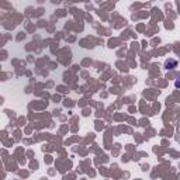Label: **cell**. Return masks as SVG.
Listing matches in <instances>:
<instances>
[{
	"label": "cell",
	"mask_w": 180,
	"mask_h": 180,
	"mask_svg": "<svg viewBox=\"0 0 180 180\" xmlns=\"http://www.w3.org/2000/svg\"><path fill=\"white\" fill-rule=\"evenodd\" d=\"M175 86H176L177 89H180V73H179V76H177V79L175 80Z\"/></svg>",
	"instance_id": "2"
},
{
	"label": "cell",
	"mask_w": 180,
	"mask_h": 180,
	"mask_svg": "<svg viewBox=\"0 0 180 180\" xmlns=\"http://www.w3.org/2000/svg\"><path fill=\"white\" fill-rule=\"evenodd\" d=\"M165 66L168 68V69H173L175 66H177V62L175 59H170V61H166L165 62Z\"/></svg>",
	"instance_id": "1"
}]
</instances>
